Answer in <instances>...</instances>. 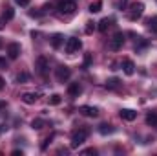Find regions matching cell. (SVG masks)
<instances>
[{"instance_id": "obj_35", "label": "cell", "mask_w": 157, "mask_h": 156, "mask_svg": "<svg viewBox=\"0 0 157 156\" xmlns=\"http://www.w3.org/2000/svg\"><path fill=\"white\" fill-rule=\"evenodd\" d=\"M2 46H4V42H2V39H0V48H2Z\"/></svg>"}, {"instance_id": "obj_6", "label": "cell", "mask_w": 157, "mask_h": 156, "mask_svg": "<svg viewBox=\"0 0 157 156\" xmlns=\"http://www.w3.org/2000/svg\"><path fill=\"white\" fill-rule=\"evenodd\" d=\"M66 53H75V51H78L80 48H82V42L78 39H75V37H70V39L66 40Z\"/></svg>"}, {"instance_id": "obj_28", "label": "cell", "mask_w": 157, "mask_h": 156, "mask_svg": "<svg viewBox=\"0 0 157 156\" xmlns=\"http://www.w3.org/2000/svg\"><path fill=\"white\" fill-rule=\"evenodd\" d=\"M15 2H17L18 6H28V4H29V0H15Z\"/></svg>"}, {"instance_id": "obj_1", "label": "cell", "mask_w": 157, "mask_h": 156, "mask_svg": "<svg viewBox=\"0 0 157 156\" xmlns=\"http://www.w3.org/2000/svg\"><path fill=\"white\" fill-rule=\"evenodd\" d=\"M88 134H90V129L88 127H82V129H78L77 132H73V136H71V147L77 149L78 145H82L86 142Z\"/></svg>"}, {"instance_id": "obj_33", "label": "cell", "mask_w": 157, "mask_h": 156, "mask_svg": "<svg viewBox=\"0 0 157 156\" xmlns=\"http://www.w3.org/2000/svg\"><path fill=\"white\" fill-rule=\"evenodd\" d=\"M4 22H6V20H4V18H0V30L4 28Z\"/></svg>"}, {"instance_id": "obj_18", "label": "cell", "mask_w": 157, "mask_h": 156, "mask_svg": "<svg viewBox=\"0 0 157 156\" xmlns=\"http://www.w3.org/2000/svg\"><path fill=\"white\" fill-rule=\"evenodd\" d=\"M146 123L152 125V127H157V112H150L146 116Z\"/></svg>"}, {"instance_id": "obj_25", "label": "cell", "mask_w": 157, "mask_h": 156, "mask_svg": "<svg viewBox=\"0 0 157 156\" xmlns=\"http://www.w3.org/2000/svg\"><path fill=\"white\" fill-rule=\"evenodd\" d=\"M93 30H95V22H91V20L86 22V33H91Z\"/></svg>"}, {"instance_id": "obj_16", "label": "cell", "mask_w": 157, "mask_h": 156, "mask_svg": "<svg viewBox=\"0 0 157 156\" xmlns=\"http://www.w3.org/2000/svg\"><path fill=\"white\" fill-rule=\"evenodd\" d=\"M113 130H115V129H113L112 125H108V123H102V125L99 127V132H101L102 136H106V134H112Z\"/></svg>"}, {"instance_id": "obj_21", "label": "cell", "mask_w": 157, "mask_h": 156, "mask_svg": "<svg viewBox=\"0 0 157 156\" xmlns=\"http://www.w3.org/2000/svg\"><path fill=\"white\" fill-rule=\"evenodd\" d=\"M44 125H46V123H44V119H40V117H37V119H33V121H31V127H33L35 130H40Z\"/></svg>"}, {"instance_id": "obj_13", "label": "cell", "mask_w": 157, "mask_h": 156, "mask_svg": "<svg viewBox=\"0 0 157 156\" xmlns=\"http://www.w3.org/2000/svg\"><path fill=\"white\" fill-rule=\"evenodd\" d=\"M80 114L82 116H86V117H95L97 114H99V110L95 109V107H80Z\"/></svg>"}, {"instance_id": "obj_24", "label": "cell", "mask_w": 157, "mask_h": 156, "mask_svg": "<svg viewBox=\"0 0 157 156\" xmlns=\"http://www.w3.org/2000/svg\"><path fill=\"white\" fill-rule=\"evenodd\" d=\"M119 84H121V81H119V79H110V81L106 83V86H108V88H117Z\"/></svg>"}, {"instance_id": "obj_3", "label": "cell", "mask_w": 157, "mask_h": 156, "mask_svg": "<svg viewBox=\"0 0 157 156\" xmlns=\"http://www.w3.org/2000/svg\"><path fill=\"white\" fill-rule=\"evenodd\" d=\"M143 13H144V4L143 2H135V4H132L128 17H130V20H137V18L143 17Z\"/></svg>"}, {"instance_id": "obj_27", "label": "cell", "mask_w": 157, "mask_h": 156, "mask_svg": "<svg viewBox=\"0 0 157 156\" xmlns=\"http://www.w3.org/2000/svg\"><path fill=\"white\" fill-rule=\"evenodd\" d=\"M84 154H97V151H95V149H93V147H91V149H86V151H84Z\"/></svg>"}, {"instance_id": "obj_23", "label": "cell", "mask_w": 157, "mask_h": 156, "mask_svg": "<svg viewBox=\"0 0 157 156\" xmlns=\"http://www.w3.org/2000/svg\"><path fill=\"white\" fill-rule=\"evenodd\" d=\"M60 101H62V99H60L59 94H53V96L49 97V105H60Z\"/></svg>"}, {"instance_id": "obj_32", "label": "cell", "mask_w": 157, "mask_h": 156, "mask_svg": "<svg viewBox=\"0 0 157 156\" xmlns=\"http://www.w3.org/2000/svg\"><path fill=\"white\" fill-rule=\"evenodd\" d=\"M2 109H6V101H0V110Z\"/></svg>"}, {"instance_id": "obj_20", "label": "cell", "mask_w": 157, "mask_h": 156, "mask_svg": "<svg viewBox=\"0 0 157 156\" xmlns=\"http://www.w3.org/2000/svg\"><path fill=\"white\" fill-rule=\"evenodd\" d=\"M29 77H31V76H29L28 72H20V74L17 76V83H28Z\"/></svg>"}, {"instance_id": "obj_22", "label": "cell", "mask_w": 157, "mask_h": 156, "mask_svg": "<svg viewBox=\"0 0 157 156\" xmlns=\"http://www.w3.org/2000/svg\"><path fill=\"white\" fill-rule=\"evenodd\" d=\"M146 24H148V28H150L152 31H155V33H157V17L148 18V20H146Z\"/></svg>"}, {"instance_id": "obj_29", "label": "cell", "mask_w": 157, "mask_h": 156, "mask_svg": "<svg viewBox=\"0 0 157 156\" xmlns=\"http://www.w3.org/2000/svg\"><path fill=\"white\" fill-rule=\"evenodd\" d=\"M49 142H51V138H46V140H44V143H42V151L48 147V143H49Z\"/></svg>"}, {"instance_id": "obj_10", "label": "cell", "mask_w": 157, "mask_h": 156, "mask_svg": "<svg viewBox=\"0 0 157 156\" xmlns=\"http://www.w3.org/2000/svg\"><path fill=\"white\" fill-rule=\"evenodd\" d=\"M68 94H70V97H78V96L82 94V86H80L78 83H71V84L68 86Z\"/></svg>"}, {"instance_id": "obj_17", "label": "cell", "mask_w": 157, "mask_h": 156, "mask_svg": "<svg viewBox=\"0 0 157 156\" xmlns=\"http://www.w3.org/2000/svg\"><path fill=\"white\" fill-rule=\"evenodd\" d=\"M101 7H102V2H101V0H95V2L90 4V11H91V13H99Z\"/></svg>"}, {"instance_id": "obj_9", "label": "cell", "mask_w": 157, "mask_h": 156, "mask_svg": "<svg viewBox=\"0 0 157 156\" xmlns=\"http://www.w3.org/2000/svg\"><path fill=\"white\" fill-rule=\"evenodd\" d=\"M119 116L122 117L124 121H133V119L137 117V112H135V110H132V109H122V110L119 112Z\"/></svg>"}, {"instance_id": "obj_30", "label": "cell", "mask_w": 157, "mask_h": 156, "mask_svg": "<svg viewBox=\"0 0 157 156\" xmlns=\"http://www.w3.org/2000/svg\"><path fill=\"white\" fill-rule=\"evenodd\" d=\"M0 66H4V68H7V63H6V59H0Z\"/></svg>"}, {"instance_id": "obj_12", "label": "cell", "mask_w": 157, "mask_h": 156, "mask_svg": "<svg viewBox=\"0 0 157 156\" xmlns=\"http://www.w3.org/2000/svg\"><path fill=\"white\" fill-rule=\"evenodd\" d=\"M39 97H40V96L37 94V92H26V94L22 96V101H24L26 105H33Z\"/></svg>"}, {"instance_id": "obj_8", "label": "cell", "mask_w": 157, "mask_h": 156, "mask_svg": "<svg viewBox=\"0 0 157 156\" xmlns=\"http://www.w3.org/2000/svg\"><path fill=\"white\" fill-rule=\"evenodd\" d=\"M7 55H9V59H18V55H20V44L18 42H11L7 46Z\"/></svg>"}, {"instance_id": "obj_14", "label": "cell", "mask_w": 157, "mask_h": 156, "mask_svg": "<svg viewBox=\"0 0 157 156\" xmlns=\"http://www.w3.org/2000/svg\"><path fill=\"white\" fill-rule=\"evenodd\" d=\"M62 42H64V37H62L60 33H55V35L51 37V46H53L55 50H59V48L62 46Z\"/></svg>"}, {"instance_id": "obj_15", "label": "cell", "mask_w": 157, "mask_h": 156, "mask_svg": "<svg viewBox=\"0 0 157 156\" xmlns=\"http://www.w3.org/2000/svg\"><path fill=\"white\" fill-rule=\"evenodd\" d=\"M110 26H112V18H102V20L99 22V31H102V33H106Z\"/></svg>"}, {"instance_id": "obj_4", "label": "cell", "mask_w": 157, "mask_h": 156, "mask_svg": "<svg viewBox=\"0 0 157 156\" xmlns=\"http://www.w3.org/2000/svg\"><path fill=\"white\" fill-rule=\"evenodd\" d=\"M59 9H60V13H64V15H73L75 9H77V4H75V0H62V2L59 4Z\"/></svg>"}, {"instance_id": "obj_11", "label": "cell", "mask_w": 157, "mask_h": 156, "mask_svg": "<svg viewBox=\"0 0 157 156\" xmlns=\"http://www.w3.org/2000/svg\"><path fill=\"white\" fill-rule=\"evenodd\" d=\"M122 70H124L126 76H133V72H135V64H133V61L124 59V61H122Z\"/></svg>"}, {"instance_id": "obj_34", "label": "cell", "mask_w": 157, "mask_h": 156, "mask_svg": "<svg viewBox=\"0 0 157 156\" xmlns=\"http://www.w3.org/2000/svg\"><path fill=\"white\" fill-rule=\"evenodd\" d=\"M2 88H4V79L0 77V90H2Z\"/></svg>"}, {"instance_id": "obj_31", "label": "cell", "mask_w": 157, "mask_h": 156, "mask_svg": "<svg viewBox=\"0 0 157 156\" xmlns=\"http://www.w3.org/2000/svg\"><path fill=\"white\" fill-rule=\"evenodd\" d=\"M11 154H13V156H22V151H13Z\"/></svg>"}, {"instance_id": "obj_19", "label": "cell", "mask_w": 157, "mask_h": 156, "mask_svg": "<svg viewBox=\"0 0 157 156\" xmlns=\"http://www.w3.org/2000/svg\"><path fill=\"white\" fill-rule=\"evenodd\" d=\"M13 17H15V9H13V7H6L4 17H2V18H4V20H11Z\"/></svg>"}, {"instance_id": "obj_2", "label": "cell", "mask_w": 157, "mask_h": 156, "mask_svg": "<svg viewBox=\"0 0 157 156\" xmlns=\"http://www.w3.org/2000/svg\"><path fill=\"white\" fill-rule=\"evenodd\" d=\"M122 44H124V33H115L112 39H110V42H108V48L112 50V51H119L121 48H122Z\"/></svg>"}, {"instance_id": "obj_7", "label": "cell", "mask_w": 157, "mask_h": 156, "mask_svg": "<svg viewBox=\"0 0 157 156\" xmlns=\"http://www.w3.org/2000/svg\"><path fill=\"white\" fill-rule=\"evenodd\" d=\"M37 68H39L40 76H42V77H46L48 68H49V63H48V59H46V57H39V59H37Z\"/></svg>"}, {"instance_id": "obj_26", "label": "cell", "mask_w": 157, "mask_h": 156, "mask_svg": "<svg viewBox=\"0 0 157 156\" xmlns=\"http://www.w3.org/2000/svg\"><path fill=\"white\" fill-rule=\"evenodd\" d=\"M91 64V53H86V57H84V66H90Z\"/></svg>"}, {"instance_id": "obj_5", "label": "cell", "mask_w": 157, "mask_h": 156, "mask_svg": "<svg viewBox=\"0 0 157 156\" xmlns=\"http://www.w3.org/2000/svg\"><path fill=\"white\" fill-rule=\"evenodd\" d=\"M55 76H57V81H59V83H66L68 79L71 77V70H70L66 64H62V66H59V68H57Z\"/></svg>"}]
</instances>
